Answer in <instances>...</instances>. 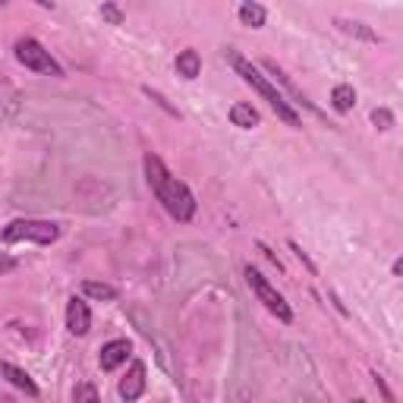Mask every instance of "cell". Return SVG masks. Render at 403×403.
Returning a JSON list of instances; mask_svg holds the SVG:
<instances>
[{
	"instance_id": "3957f363",
	"label": "cell",
	"mask_w": 403,
	"mask_h": 403,
	"mask_svg": "<svg viewBox=\"0 0 403 403\" xmlns=\"http://www.w3.org/2000/svg\"><path fill=\"white\" fill-rule=\"evenodd\" d=\"M19 240H32L38 246H51L60 240V227L54 220H13L4 230V243H19Z\"/></svg>"
},
{
	"instance_id": "4fadbf2b",
	"label": "cell",
	"mask_w": 403,
	"mask_h": 403,
	"mask_svg": "<svg viewBox=\"0 0 403 403\" xmlns=\"http://www.w3.org/2000/svg\"><path fill=\"white\" fill-rule=\"evenodd\" d=\"M265 70H271V73H275V79H277V82H284V86H287V92H290V95L296 98V101L302 104V108H309L312 113H318V108H315V104H312V101H306V95H300V88H296L293 82L287 79V76H284V70H280V66L275 63V60H265Z\"/></svg>"
},
{
	"instance_id": "cb8c5ba5",
	"label": "cell",
	"mask_w": 403,
	"mask_h": 403,
	"mask_svg": "<svg viewBox=\"0 0 403 403\" xmlns=\"http://www.w3.org/2000/svg\"><path fill=\"white\" fill-rule=\"evenodd\" d=\"M353 403H366V400H353Z\"/></svg>"
},
{
	"instance_id": "9c48e42d",
	"label": "cell",
	"mask_w": 403,
	"mask_h": 403,
	"mask_svg": "<svg viewBox=\"0 0 403 403\" xmlns=\"http://www.w3.org/2000/svg\"><path fill=\"white\" fill-rule=\"evenodd\" d=\"M0 372H4V378H6V382H10V384H16L19 391H26L29 397H38V384L32 382V375H26V372H22V369H16V366H13V362H4V366H0Z\"/></svg>"
},
{
	"instance_id": "7a4b0ae2",
	"label": "cell",
	"mask_w": 403,
	"mask_h": 403,
	"mask_svg": "<svg viewBox=\"0 0 403 403\" xmlns=\"http://www.w3.org/2000/svg\"><path fill=\"white\" fill-rule=\"evenodd\" d=\"M227 60H230V63H233V70H237V76H243V82H246V86H252V88H255V92H258V95H262V98H265V101H268V104H271V108H275V113H277V117H280V120H284V123H287V126H293V129H300V126H302V120H300V113H296V111L290 108V101H287V98H284V95H280V92H277V88H275V86H271V82H268V79H265V76H262V73H258V70H255V66H252V63H249V60H246V57H243V54H240V51H227Z\"/></svg>"
},
{
	"instance_id": "ba28073f",
	"label": "cell",
	"mask_w": 403,
	"mask_h": 403,
	"mask_svg": "<svg viewBox=\"0 0 403 403\" xmlns=\"http://www.w3.org/2000/svg\"><path fill=\"white\" fill-rule=\"evenodd\" d=\"M129 353H133L129 340H111V344H104V347H101V356H98V362H101V372L120 369V366L126 362Z\"/></svg>"
},
{
	"instance_id": "e0dca14e",
	"label": "cell",
	"mask_w": 403,
	"mask_h": 403,
	"mask_svg": "<svg viewBox=\"0 0 403 403\" xmlns=\"http://www.w3.org/2000/svg\"><path fill=\"white\" fill-rule=\"evenodd\" d=\"M73 403H101V397H98V391H95V384H88V382H82V384H76V394H73Z\"/></svg>"
},
{
	"instance_id": "d6986e66",
	"label": "cell",
	"mask_w": 403,
	"mask_h": 403,
	"mask_svg": "<svg viewBox=\"0 0 403 403\" xmlns=\"http://www.w3.org/2000/svg\"><path fill=\"white\" fill-rule=\"evenodd\" d=\"M142 92H146V95H148V98H151V101H155V104H158V108H161V111H167V113H170V117H180V111H177V108H173V104H170V101H167V98H164L161 92H155V88H148V86H146V88H142Z\"/></svg>"
},
{
	"instance_id": "44dd1931",
	"label": "cell",
	"mask_w": 403,
	"mask_h": 403,
	"mask_svg": "<svg viewBox=\"0 0 403 403\" xmlns=\"http://www.w3.org/2000/svg\"><path fill=\"white\" fill-rule=\"evenodd\" d=\"M290 249L296 252V258H300V262H302V265H306V268H309V275H315V271H318V268H315V262H312V258H309L306 252H302V249H300V243H290Z\"/></svg>"
},
{
	"instance_id": "5b68a950",
	"label": "cell",
	"mask_w": 403,
	"mask_h": 403,
	"mask_svg": "<svg viewBox=\"0 0 403 403\" xmlns=\"http://www.w3.org/2000/svg\"><path fill=\"white\" fill-rule=\"evenodd\" d=\"M246 280H249V287H252V293L258 296V302H262L271 315H277V322H284V325L293 322V312H290V306H287V300L268 284V277H265L262 271H255L252 265H246Z\"/></svg>"
},
{
	"instance_id": "2e32d148",
	"label": "cell",
	"mask_w": 403,
	"mask_h": 403,
	"mask_svg": "<svg viewBox=\"0 0 403 403\" xmlns=\"http://www.w3.org/2000/svg\"><path fill=\"white\" fill-rule=\"evenodd\" d=\"M82 293H86L88 300H104V302L117 300V287L101 284V280H82Z\"/></svg>"
},
{
	"instance_id": "8992f818",
	"label": "cell",
	"mask_w": 403,
	"mask_h": 403,
	"mask_svg": "<svg viewBox=\"0 0 403 403\" xmlns=\"http://www.w3.org/2000/svg\"><path fill=\"white\" fill-rule=\"evenodd\" d=\"M66 328L76 337H82V334H88L92 328V312H88V302L82 300V296H73L70 302H66Z\"/></svg>"
},
{
	"instance_id": "5bb4252c",
	"label": "cell",
	"mask_w": 403,
	"mask_h": 403,
	"mask_svg": "<svg viewBox=\"0 0 403 403\" xmlns=\"http://www.w3.org/2000/svg\"><path fill=\"white\" fill-rule=\"evenodd\" d=\"M265 19H268V10H265L262 4H240V22H243V26L262 29Z\"/></svg>"
},
{
	"instance_id": "ffe728a7",
	"label": "cell",
	"mask_w": 403,
	"mask_h": 403,
	"mask_svg": "<svg viewBox=\"0 0 403 403\" xmlns=\"http://www.w3.org/2000/svg\"><path fill=\"white\" fill-rule=\"evenodd\" d=\"M372 123H375L378 129H391L394 126V113L387 108H375L372 111Z\"/></svg>"
},
{
	"instance_id": "6da1fadb",
	"label": "cell",
	"mask_w": 403,
	"mask_h": 403,
	"mask_svg": "<svg viewBox=\"0 0 403 403\" xmlns=\"http://www.w3.org/2000/svg\"><path fill=\"white\" fill-rule=\"evenodd\" d=\"M146 177H148V186L151 193L158 195V202L164 205V211L177 220H193L195 215V199L189 193L186 183H180L170 170L164 167V161L158 155H146Z\"/></svg>"
},
{
	"instance_id": "603a6c76",
	"label": "cell",
	"mask_w": 403,
	"mask_h": 403,
	"mask_svg": "<svg viewBox=\"0 0 403 403\" xmlns=\"http://www.w3.org/2000/svg\"><path fill=\"white\" fill-rule=\"evenodd\" d=\"M394 275H403V258H397V262H394Z\"/></svg>"
},
{
	"instance_id": "30bf717a",
	"label": "cell",
	"mask_w": 403,
	"mask_h": 403,
	"mask_svg": "<svg viewBox=\"0 0 403 403\" xmlns=\"http://www.w3.org/2000/svg\"><path fill=\"white\" fill-rule=\"evenodd\" d=\"M173 66H177V73L183 76V79H199V73H202V57L195 54L193 48H189V51H180V54H177V63H173Z\"/></svg>"
},
{
	"instance_id": "7402d4cb",
	"label": "cell",
	"mask_w": 403,
	"mask_h": 403,
	"mask_svg": "<svg viewBox=\"0 0 403 403\" xmlns=\"http://www.w3.org/2000/svg\"><path fill=\"white\" fill-rule=\"evenodd\" d=\"M375 387L384 394V400H387V403H397V400H394V394H391V387L384 384V378H382V375H375Z\"/></svg>"
},
{
	"instance_id": "52a82bcc",
	"label": "cell",
	"mask_w": 403,
	"mask_h": 403,
	"mask_svg": "<svg viewBox=\"0 0 403 403\" xmlns=\"http://www.w3.org/2000/svg\"><path fill=\"white\" fill-rule=\"evenodd\" d=\"M120 397H123L126 403H136L142 397V394H146V366H142V362H133V366H129V372L123 378H120Z\"/></svg>"
},
{
	"instance_id": "277c9868",
	"label": "cell",
	"mask_w": 403,
	"mask_h": 403,
	"mask_svg": "<svg viewBox=\"0 0 403 403\" xmlns=\"http://www.w3.org/2000/svg\"><path fill=\"white\" fill-rule=\"evenodd\" d=\"M16 60L32 73L57 76V79L63 76V66H60L57 60L51 57V51H44V44L35 41V38H19L16 41Z\"/></svg>"
},
{
	"instance_id": "7c38bea8",
	"label": "cell",
	"mask_w": 403,
	"mask_h": 403,
	"mask_svg": "<svg viewBox=\"0 0 403 403\" xmlns=\"http://www.w3.org/2000/svg\"><path fill=\"white\" fill-rule=\"evenodd\" d=\"M337 29L340 32H347V35H353V38H362V41H372V44H378L382 38H378L375 29H369L366 22H353V19H337Z\"/></svg>"
},
{
	"instance_id": "ac0fdd59",
	"label": "cell",
	"mask_w": 403,
	"mask_h": 403,
	"mask_svg": "<svg viewBox=\"0 0 403 403\" xmlns=\"http://www.w3.org/2000/svg\"><path fill=\"white\" fill-rule=\"evenodd\" d=\"M101 19H108L111 26H123V10H120L117 4H101Z\"/></svg>"
},
{
	"instance_id": "8fae6325",
	"label": "cell",
	"mask_w": 403,
	"mask_h": 403,
	"mask_svg": "<svg viewBox=\"0 0 403 403\" xmlns=\"http://www.w3.org/2000/svg\"><path fill=\"white\" fill-rule=\"evenodd\" d=\"M230 120H233V126H240V129H252V126H258V111L246 101H237L230 108Z\"/></svg>"
},
{
	"instance_id": "9a60e30c",
	"label": "cell",
	"mask_w": 403,
	"mask_h": 403,
	"mask_svg": "<svg viewBox=\"0 0 403 403\" xmlns=\"http://www.w3.org/2000/svg\"><path fill=\"white\" fill-rule=\"evenodd\" d=\"M331 104H334V111H337V113H350V111H353V104H356L353 86H334Z\"/></svg>"
}]
</instances>
